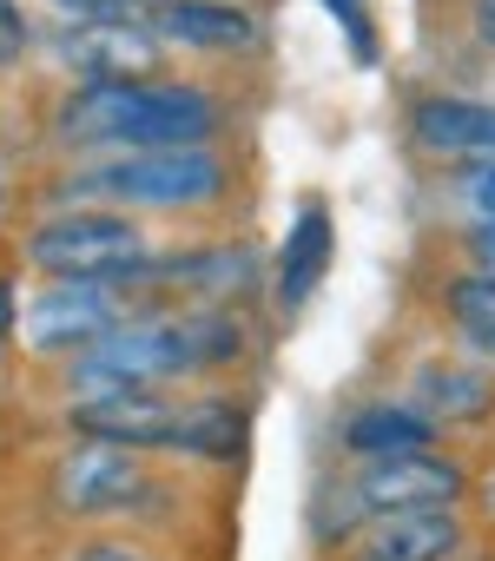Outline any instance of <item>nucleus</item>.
<instances>
[{"instance_id":"f257e3e1","label":"nucleus","mask_w":495,"mask_h":561,"mask_svg":"<svg viewBox=\"0 0 495 561\" xmlns=\"http://www.w3.org/2000/svg\"><path fill=\"white\" fill-rule=\"evenodd\" d=\"M54 133L67 146L165 152V146H205L218 133V106L179 80H80L60 100Z\"/></svg>"},{"instance_id":"f03ea898","label":"nucleus","mask_w":495,"mask_h":561,"mask_svg":"<svg viewBox=\"0 0 495 561\" xmlns=\"http://www.w3.org/2000/svg\"><path fill=\"white\" fill-rule=\"evenodd\" d=\"M146 257V231L126 211H60L27 238V264L47 285H126Z\"/></svg>"},{"instance_id":"7ed1b4c3","label":"nucleus","mask_w":495,"mask_h":561,"mask_svg":"<svg viewBox=\"0 0 495 561\" xmlns=\"http://www.w3.org/2000/svg\"><path fill=\"white\" fill-rule=\"evenodd\" d=\"M469 495V469L456 456H442L436 443L429 449H403V456H370L350 469L344 482V522H337V548H350L370 522L383 515H403V508H449Z\"/></svg>"},{"instance_id":"20e7f679","label":"nucleus","mask_w":495,"mask_h":561,"mask_svg":"<svg viewBox=\"0 0 495 561\" xmlns=\"http://www.w3.org/2000/svg\"><path fill=\"white\" fill-rule=\"evenodd\" d=\"M87 192L146 211H198L225 198V165L211 146H165V152H119L87 172Z\"/></svg>"},{"instance_id":"39448f33","label":"nucleus","mask_w":495,"mask_h":561,"mask_svg":"<svg viewBox=\"0 0 495 561\" xmlns=\"http://www.w3.org/2000/svg\"><path fill=\"white\" fill-rule=\"evenodd\" d=\"M146 502H152V462H146V449L73 436L54 456V508L60 515L100 522V515H133Z\"/></svg>"},{"instance_id":"423d86ee","label":"nucleus","mask_w":495,"mask_h":561,"mask_svg":"<svg viewBox=\"0 0 495 561\" xmlns=\"http://www.w3.org/2000/svg\"><path fill=\"white\" fill-rule=\"evenodd\" d=\"M126 324V298L119 285H47L27 311H21V344L34 357H87L100 337H113Z\"/></svg>"},{"instance_id":"0eeeda50","label":"nucleus","mask_w":495,"mask_h":561,"mask_svg":"<svg viewBox=\"0 0 495 561\" xmlns=\"http://www.w3.org/2000/svg\"><path fill=\"white\" fill-rule=\"evenodd\" d=\"M179 403L185 397H172V390H80L67 403V423H73V436H93V443L165 449L172 423H179Z\"/></svg>"},{"instance_id":"6e6552de","label":"nucleus","mask_w":495,"mask_h":561,"mask_svg":"<svg viewBox=\"0 0 495 561\" xmlns=\"http://www.w3.org/2000/svg\"><path fill=\"white\" fill-rule=\"evenodd\" d=\"M146 34L159 47L211 54V60L258 54V21L244 8H231V0H152V8H146Z\"/></svg>"},{"instance_id":"1a4fd4ad","label":"nucleus","mask_w":495,"mask_h":561,"mask_svg":"<svg viewBox=\"0 0 495 561\" xmlns=\"http://www.w3.org/2000/svg\"><path fill=\"white\" fill-rule=\"evenodd\" d=\"M410 139L449 165H495V106L462 93H429L410 106Z\"/></svg>"},{"instance_id":"9d476101","label":"nucleus","mask_w":495,"mask_h":561,"mask_svg":"<svg viewBox=\"0 0 495 561\" xmlns=\"http://www.w3.org/2000/svg\"><path fill=\"white\" fill-rule=\"evenodd\" d=\"M350 548H364L377 561H462L469 554V515H462V502H449V508H403V515L370 522Z\"/></svg>"},{"instance_id":"9b49d317","label":"nucleus","mask_w":495,"mask_h":561,"mask_svg":"<svg viewBox=\"0 0 495 561\" xmlns=\"http://www.w3.org/2000/svg\"><path fill=\"white\" fill-rule=\"evenodd\" d=\"M410 403L436 430H482V423H495V370L462 364V357H429L410 383Z\"/></svg>"},{"instance_id":"f8f14e48","label":"nucleus","mask_w":495,"mask_h":561,"mask_svg":"<svg viewBox=\"0 0 495 561\" xmlns=\"http://www.w3.org/2000/svg\"><path fill=\"white\" fill-rule=\"evenodd\" d=\"M244 436H252V416H244V403L225 397V390H198V397L179 403V423H172V443H165V449L185 456V462L225 469V462L244 456Z\"/></svg>"},{"instance_id":"ddd939ff","label":"nucleus","mask_w":495,"mask_h":561,"mask_svg":"<svg viewBox=\"0 0 495 561\" xmlns=\"http://www.w3.org/2000/svg\"><path fill=\"white\" fill-rule=\"evenodd\" d=\"M60 54L87 80H159V41L146 27H80L60 41Z\"/></svg>"},{"instance_id":"4468645a","label":"nucleus","mask_w":495,"mask_h":561,"mask_svg":"<svg viewBox=\"0 0 495 561\" xmlns=\"http://www.w3.org/2000/svg\"><path fill=\"white\" fill-rule=\"evenodd\" d=\"M331 257H337V225H331V211L311 198V205L298 211V225L285 231V251H278V305H285V311H298V305L324 285Z\"/></svg>"},{"instance_id":"2eb2a0df","label":"nucleus","mask_w":495,"mask_h":561,"mask_svg":"<svg viewBox=\"0 0 495 561\" xmlns=\"http://www.w3.org/2000/svg\"><path fill=\"white\" fill-rule=\"evenodd\" d=\"M436 443V423L416 410V403H364L350 423H344V449L357 462L370 456H403V449H429Z\"/></svg>"},{"instance_id":"dca6fc26","label":"nucleus","mask_w":495,"mask_h":561,"mask_svg":"<svg viewBox=\"0 0 495 561\" xmlns=\"http://www.w3.org/2000/svg\"><path fill=\"white\" fill-rule=\"evenodd\" d=\"M442 305H449V324L456 337L469 344L475 364H495V277L488 271H462L442 285Z\"/></svg>"},{"instance_id":"f3484780","label":"nucleus","mask_w":495,"mask_h":561,"mask_svg":"<svg viewBox=\"0 0 495 561\" xmlns=\"http://www.w3.org/2000/svg\"><path fill=\"white\" fill-rule=\"evenodd\" d=\"M60 8L87 27H146V8L152 0H60Z\"/></svg>"},{"instance_id":"a211bd4d","label":"nucleus","mask_w":495,"mask_h":561,"mask_svg":"<svg viewBox=\"0 0 495 561\" xmlns=\"http://www.w3.org/2000/svg\"><path fill=\"white\" fill-rule=\"evenodd\" d=\"M27 47H34V27L21 14V0H0V67H14Z\"/></svg>"},{"instance_id":"6ab92c4d","label":"nucleus","mask_w":495,"mask_h":561,"mask_svg":"<svg viewBox=\"0 0 495 561\" xmlns=\"http://www.w3.org/2000/svg\"><path fill=\"white\" fill-rule=\"evenodd\" d=\"M67 561H159V554L139 548V541H113V535H100V541H80Z\"/></svg>"},{"instance_id":"aec40b11","label":"nucleus","mask_w":495,"mask_h":561,"mask_svg":"<svg viewBox=\"0 0 495 561\" xmlns=\"http://www.w3.org/2000/svg\"><path fill=\"white\" fill-rule=\"evenodd\" d=\"M331 14H344V27H350V47H357V60H370V14H364V0H324Z\"/></svg>"},{"instance_id":"412c9836","label":"nucleus","mask_w":495,"mask_h":561,"mask_svg":"<svg viewBox=\"0 0 495 561\" xmlns=\"http://www.w3.org/2000/svg\"><path fill=\"white\" fill-rule=\"evenodd\" d=\"M469 257H475V271L495 277V218H482V225L469 231Z\"/></svg>"},{"instance_id":"4be33fe9","label":"nucleus","mask_w":495,"mask_h":561,"mask_svg":"<svg viewBox=\"0 0 495 561\" xmlns=\"http://www.w3.org/2000/svg\"><path fill=\"white\" fill-rule=\"evenodd\" d=\"M469 205H475L482 218H495V165H475V172H469Z\"/></svg>"},{"instance_id":"5701e85b","label":"nucleus","mask_w":495,"mask_h":561,"mask_svg":"<svg viewBox=\"0 0 495 561\" xmlns=\"http://www.w3.org/2000/svg\"><path fill=\"white\" fill-rule=\"evenodd\" d=\"M469 34L495 54V0H475V8H469Z\"/></svg>"},{"instance_id":"b1692460","label":"nucleus","mask_w":495,"mask_h":561,"mask_svg":"<svg viewBox=\"0 0 495 561\" xmlns=\"http://www.w3.org/2000/svg\"><path fill=\"white\" fill-rule=\"evenodd\" d=\"M337 561H377V554H364V548H344V554H337Z\"/></svg>"},{"instance_id":"393cba45","label":"nucleus","mask_w":495,"mask_h":561,"mask_svg":"<svg viewBox=\"0 0 495 561\" xmlns=\"http://www.w3.org/2000/svg\"><path fill=\"white\" fill-rule=\"evenodd\" d=\"M231 8H238V0H231Z\"/></svg>"}]
</instances>
